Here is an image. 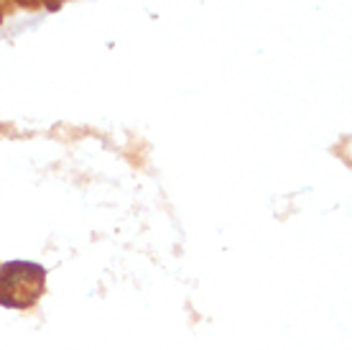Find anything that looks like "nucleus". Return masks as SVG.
<instances>
[{
	"mask_svg": "<svg viewBox=\"0 0 352 350\" xmlns=\"http://www.w3.org/2000/svg\"><path fill=\"white\" fill-rule=\"evenodd\" d=\"M46 10H59L62 8V0H41Z\"/></svg>",
	"mask_w": 352,
	"mask_h": 350,
	"instance_id": "nucleus-1",
	"label": "nucleus"
}]
</instances>
